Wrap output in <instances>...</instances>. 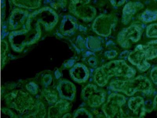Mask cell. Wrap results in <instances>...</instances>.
Here are the masks:
<instances>
[{"instance_id":"cell-1","label":"cell","mask_w":157,"mask_h":118,"mask_svg":"<svg viewBox=\"0 0 157 118\" xmlns=\"http://www.w3.org/2000/svg\"><path fill=\"white\" fill-rule=\"evenodd\" d=\"M136 72L123 60L112 61L98 69L95 80L98 85L103 86L107 83L109 78L113 76L131 78Z\"/></svg>"},{"instance_id":"cell-2","label":"cell","mask_w":157,"mask_h":118,"mask_svg":"<svg viewBox=\"0 0 157 118\" xmlns=\"http://www.w3.org/2000/svg\"><path fill=\"white\" fill-rule=\"evenodd\" d=\"M110 87L113 91L123 92L128 96H132L140 91L150 93L152 89V84L149 80L142 76L128 81H114L110 83Z\"/></svg>"},{"instance_id":"cell-3","label":"cell","mask_w":157,"mask_h":118,"mask_svg":"<svg viewBox=\"0 0 157 118\" xmlns=\"http://www.w3.org/2000/svg\"><path fill=\"white\" fill-rule=\"evenodd\" d=\"M123 95L113 94L109 96L107 102L103 105V110L107 118L122 117V106L125 103Z\"/></svg>"},{"instance_id":"cell-4","label":"cell","mask_w":157,"mask_h":118,"mask_svg":"<svg viewBox=\"0 0 157 118\" xmlns=\"http://www.w3.org/2000/svg\"><path fill=\"white\" fill-rule=\"evenodd\" d=\"M142 32V28L140 25H131L120 32L118 36V41L123 47L128 48L130 47L131 43H135L140 40Z\"/></svg>"},{"instance_id":"cell-5","label":"cell","mask_w":157,"mask_h":118,"mask_svg":"<svg viewBox=\"0 0 157 118\" xmlns=\"http://www.w3.org/2000/svg\"><path fill=\"white\" fill-rule=\"evenodd\" d=\"M117 22V18L113 15H101L94 22L93 29L98 34L108 36L110 34L112 29L115 26Z\"/></svg>"},{"instance_id":"cell-6","label":"cell","mask_w":157,"mask_h":118,"mask_svg":"<svg viewBox=\"0 0 157 118\" xmlns=\"http://www.w3.org/2000/svg\"><path fill=\"white\" fill-rule=\"evenodd\" d=\"M84 96L90 106L97 107L105 102L106 93L104 91L98 89L95 85H91L85 88Z\"/></svg>"},{"instance_id":"cell-7","label":"cell","mask_w":157,"mask_h":118,"mask_svg":"<svg viewBox=\"0 0 157 118\" xmlns=\"http://www.w3.org/2000/svg\"><path fill=\"white\" fill-rule=\"evenodd\" d=\"M129 61L134 65L136 66L139 69L145 71L150 68V64L147 61L145 54L141 48V45L137 46L134 51L129 56Z\"/></svg>"},{"instance_id":"cell-8","label":"cell","mask_w":157,"mask_h":118,"mask_svg":"<svg viewBox=\"0 0 157 118\" xmlns=\"http://www.w3.org/2000/svg\"><path fill=\"white\" fill-rule=\"evenodd\" d=\"M143 8L144 5L141 2H130L127 3L123 9L122 20L123 23L124 24L129 23L133 15Z\"/></svg>"},{"instance_id":"cell-9","label":"cell","mask_w":157,"mask_h":118,"mask_svg":"<svg viewBox=\"0 0 157 118\" xmlns=\"http://www.w3.org/2000/svg\"><path fill=\"white\" fill-rule=\"evenodd\" d=\"M146 58L152 60L157 57V40L152 41L145 45H141Z\"/></svg>"},{"instance_id":"cell-10","label":"cell","mask_w":157,"mask_h":118,"mask_svg":"<svg viewBox=\"0 0 157 118\" xmlns=\"http://www.w3.org/2000/svg\"><path fill=\"white\" fill-rule=\"evenodd\" d=\"M144 100L140 96L130 98L128 102V106L131 110L137 115L141 116L144 112Z\"/></svg>"},{"instance_id":"cell-11","label":"cell","mask_w":157,"mask_h":118,"mask_svg":"<svg viewBox=\"0 0 157 118\" xmlns=\"http://www.w3.org/2000/svg\"><path fill=\"white\" fill-rule=\"evenodd\" d=\"M141 19L143 21L146 22H150L156 20L157 12H153L147 10L141 15Z\"/></svg>"},{"instance_id":"cell-12","label":"cell","mask_w":157,"mask_h":118,"mask_svg":"<svg viewBox=\"0 0 157 118\" xmlns=\"http://www.w3.org/2000/svg\"><path fill=\"white\" fill-rule=\"evenodd\" d=\"M147 35L149 37L157 38V24H153L147 27Z\"/></svg>"},{"instance_id":"cell-13","label":"cell","mask_w":157,"mask_h":118,"mask_svg":"<svg viewBox=\"0 0 157 118\" xmlns=\"http://www.w3.org/2000/svg\"><path fill=\"white\" fill-rule=\"evenodd\" d=\"M111 3L113 6H121L125 2L126 0H110Z\"/></svg>"},{"instance_id":"cell-14","label":"cell","mask_w":157,"mask_h":118,"mask_svg":"<svg viewBox=\"0 0 157 118\" xmlns=\"http://www.w3.org/2000/svg\"><path fill=\"white\" fill-rule=\"evenodd\" d=\"M151 77L153 82L157 84V67L153 69L151 71Z\"/></svg>"},{"instance_id":"cell-15","label":"cell","mask_w":157,"mask_h":118,"mask_svg":"<svg viewBox=\"0 0 157 118\" xmlns=\"http://www.w3.org/2000/svg\"><path fill=\"white\" fill-rule=\"evenodd\" d=\"M154 108L155 111H157V95L155 96L154 101Z\"/></svg>"},{"instance_id":"cell-16","label":"cell","mask_w":157,"mask_h":118,"mask_svg":"<svg viewBox=\"0 0 157 118\" xmlns=\"http://www.w3.org/2000/svg\"><path fill=\"white\" fill-rule=\"evenodd\" d=\"M157 1V0H156Z\"/></svg>"}]
</instances>
